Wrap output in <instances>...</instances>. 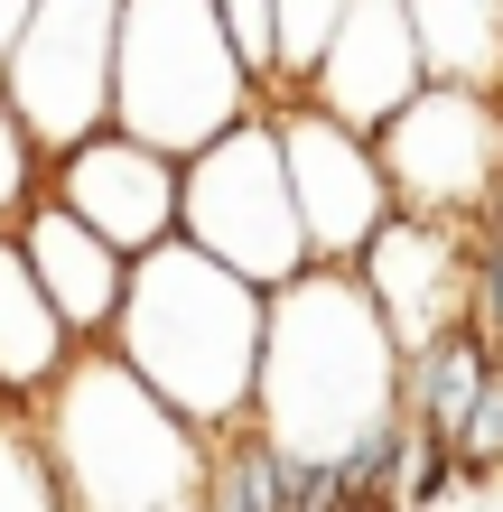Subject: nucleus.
I'll return each instance as SVG.
<instances>
[{
	"label": "nucleus",
	"instance_id": "1",
	"mask_svg": "<svg viewBox=\"0 0 503 512\" xmlns=\"http://www.w3.org/2000/svg\"><path fill=\"white\" fill-rule=\"evenodd\" d=\"M261 336H271V289H252L243 270L196 252L187 233L131 261V298L112 317V354L159 391L177 419H196L205 438L252 419L261 391Z\"/></svg>",
	"mask_w": 503,
	"mask_h": 512
},
{
	"label": "nucleus",
	"instance_id": "2",
	"mask_svg": "<svg viewBox=\"0 0 503 512\" xmlns=\"http://www.w3.org/2000/svg\"><path fill=\"white\" fill-rule=\"evenodd\" d=\"M392 410H401V345L382 326L373 289L336 261H308L299 280H280L252 419L280 447H299V457H345Z\"/></svg>",
	"mask_w": 503,
	"mask_h": 512
},
{
	"label": "nucleus",
	"instance_id": "3",
	"mask_svg": "<svg viewBox=\"0 0 503 512\" xmlns=\"http://www.w3.org/2000/svg\"><path fill=\"white\" fill-rule=\"evenodd\" d=\"M38 429L75 512H196L205 494V429L177 419L112 345L66 364V382L38 401Z\"/></svg>",
	"mask_w": 503,
	"mask_h": 512
},
{
	"label": "nucleus",
	"instance_id": "4",
	"mask_svg": "<svg viewBox=\"0 0 503 512\" xmlns=\"http://www.w3.org/2000/svg\"><path fill=\"white\" fill-rule=\"evenodd\" d=\"M261 112V84L243 75L215 0H122V56H112V122L159 140L168 159L205 149Z\"/></svg>",
	"mask_w": 503,
	"mask_h": 512
},
{
	"label": "nucleus",
	"instance_id": "5",
	"mask_svg": "<svg viewBox=\"0 0 503 512\" xmlns=\"http://www.w3.org/2000/svg\"><path fill=\"white\" fill-rule=\"evenodd\" d=\"M177 233L196 252H215L224 270H243L252 289H280L308 270V224L289 196V159H280V122L271 103L243 112L233 131H215L205 149H187V205Z\"/></svg>",
	"mask_w": 503,
	"mask_h": 512
},
{
	"label": "nucleus",
	"instance_id": "6",
	"mask_svg": "<svg viewBox=\"0 0 503 512\" xmlns=\"http://www.w3.org/2000/svg\"><path fill=\"white\" fill-rule=\"evenodd\" d=\"M382 177L410 215H448L476 224L485 196L503 187V94L485 84H420L392 122L373 131Z\"/></svg>",
	"mask_w": 503,
	"mask_h": 512
},
{
	"label": "nucleus",
	"instance_id": "7",
	"mask_svg": "<svg viewBox=\"0 0 503 512\" xmlns=\"http://www.w3.org/2000/svg\"><path fill=\"white\" fill-rule=\"evenodd\" d=\"M271 122H280V159H289L299 224H308V261L354 270V261H364V243L401 215V196H392V177H382L373 131L336 122V112H327V103H308V94L271 103Z\"/></svg>",
	"mask_w": 503,
	"mask_h": 512
},
{
	"label": "nucleus",
	"instance_id": "8",
	"mask_svg": "<svg viewBox=\"0 0 503 512\" xmlns=\"http://www.w3.org/2000/svg\"><path fill=\"white\" fill-rule=\"evenodd\" d=\"M112 56H122V0H38L0 84L28 112V131L66 149L112 122Z\"/></svg>",
	"mask_w": 503,
	"mask_h": 512
},
{
	"label": "nucleus",
	"instance_id": "9",
	"mask_svg": "<svg viewBox=\"0 0 503 512\" xmlns=\"http://www.w3.org/2000/svg\"><path fill=\"white\" fill-rule=\"evenodd\" d=\"M47 196L66 205V215H84L103 233V243H122L131 261L177 243V205H187V159H168L159 140H140L122 122L84 131L47 159Z\"/></svg>",
	"mask_w": 503,
	"mask_h": 512
},
{
	"label": "nucleus",
	"instance_id": "10",
	"mask_svg": "<svg viewBox=\"0 0 503 512\" xmlns=\"http://www.w3.org/2000/svg\"><path fill=\"white\" fill-rule=\"evenodd\" d=\"M354 280L373 289L382 326H392V345H429L448 336V326H466V289H476V243H466V224L448 215H401L364 243V261H354Z\"/></svg>",
	"mask_w": 503,
	"mask_h": 512
},
{
	"label": "nucleus",
	"instance_id": "11",
	"mask_svg": "<svg viewBox=\"0 0 503 512\" xmlns=\"http://www.w3.org/2000/svg\"><path fill=\"white\" fill-rule=\"evenodd\" d=\"M420 84H429V47H420L410 0H345L336 38L317 56V75H308V103H327L354 131H382Z\"/></svg>",
	"mask_w": 503,
	"mask_h": 512
},
{
	"label": "nucleus",
	"instance_id": "12",
	"mask_svg": "<svg viewBox=\"0 0 503 512\" xmlns=\"http://www.w3.org/2000/svg\"><path fill=\"white\" fill-rule=\"evenodd\" d=\"M10 233H19L28 270H38V289L56 298V317L75 326V345H103L112 317H122V298H131V252L103 243V233L84 215H66L56 196H38Z\"/></svg>",
	"mask_w": 503,
	"mask_h": 512
},
{
	"label": "nucleus",
	"instance_id": "13",
	"mask_svg": "<svg viewBox=\"0 0 503 512\" xmlns=\"http://www.w3.org/2000/svg\"><path fill=\"white\" fill-rule=\"evenodd\" d=\"M75 326L56 317V298L38 289V270H28L19 233H0V401L10 410H38L56 382L75 364Z\"/></svg>",
	"mask_w": 503,
	"mask_h": 512
},
{
	"label": "nucleus",
	"instance_id": "14",
	"mask_svg": "<svg viewBox=\"0 0 503 512\" xmlns=\"http://www.w3.org/2000/svg\"><path fill=\"white\" fill-rule=\"evenodd\" d=\"M485 382H494V345L476 336V326H448V336L401 354V419H420V429H438L457 447L466 410L485 401Z\"/></svg>",
	"mask_w": 503,
	"mask_h": 512
},
{
	"label": "nucleus",
	"instance_id": "15",
	"mask_svg": "<svg viewBox=\"0 0 503 512\" xmlns=\"http://www.w3.org/2000/svg\"><path fill=\"white\" fill-rule=\"evenodd\" d=\"M196 512H289L280 494V438L261 419H233V429L205 438V494Z\"/></svg>",
	"mask_w": 503,
	"mask_h": 512
},
{
	"label": "nucleus",
	"instance_id": "16",
	"mask_svg": "<svg viewBox=\"0 0 503 512\" xmlns=\"http://www.w3.org/2000/svg\"><path fill=\"white\" fill-rule=\"evenodd\" d=\"M0 512H75L38 410H10V401H0Z\"/></svg>",
	"mask_w": 503,
	"mask_h": 512
},
{
	"label": "nucleus",
	"instance_id": "17",
	"mask_svg": "<svg viewBox=\"0 0 503 512\" xmlns=\"http://www.w3.org/2000/svg\"><path fill=\"white\" fill-rule=\"evenodd\" d=\"M47 159H56V149L28 131V112L10 103V84H0V233H10L28 205L47 196Z\"/></svg>",
	"mask_w": 503,
	"mask_h": 512
},
{
	"label": "nucleus",
	"instance_id": "18",
	"mask_svg": "<svg viewBox=\"0 0 503 512\" xmlns=\"http://www.w3.org/2000/svg\"><path fill=\"white\" fill-rule=\"evenodd\" d=\"M215 19H224L233 56H243V75L261 84V103H289V84H280V10L271 0H215Z\"/></svg>",
	"mask_w": 503,
	"mask_h": 512
},
{
	"label": "nucleus",
	"instance_id": "19",
	"mask_svg": "<svg viewBox=\"0 0 503 512\" xmlns=\"http://www.w3.org/2000/svg\"><path fill=\"white\" fill-rule=\"evenodd\" d=\"M271 10H280V84L308 94V75H317V56H327V38H336L345 0H271Z\"/></svg>",
	"mask_w": 503,
	"mask_h": 512
},
{
	"label": "nucleus",
	"instance_id": "20",
	"mask_svg": "<svg viewBox=\"0 0 503 512\" xmlns=\"http://www.w3.org/2000/svg\"><path fill=\"white\" fill-rule=\"evenodd\" d=\"M466 475H457V447L438 438V429H420V419H401V503L410 512H429L438 494H457Z\"/></svg>",
	"mask_w": 503,
	"mask_h": 512
},
{
	"label": "nucleus",
	"instance_id": "21",
	"mask_svg": "<svg viewBox=\"0 0 503 512\" xmlns=\"http://www.w3.org/2000/svg\"><path fill=\"white\" fill-rule=\"evenodd\" d=\"M457 475H503V382H485V401L457 429Z\"/></svg>",
	"mask_w": 503,
	"mask_h": 512
},
{
	"label": "nucleus",
	"instance_id": "22",
	"mask_svg": "<svg viewBox=\"0 0 503 512\" xmlns=\"http://www.w3.org/2000/svg\"><path fill=\"white\" fill-rule=\"evenodd\" d=\"M476 243V233H466ZM466 326L494 345L503 336V243H476V289H466Z\"/></svg>",
	"mask_w": 503,
	"mask_h": 512
},
{
	"label": "nucleus",
	"instance_id": "23",
	"mask_svg": "<svg viewBox=\"0 0 503 512\" xmlns=\"http://www.w3.org/2000/svg\"><path fill=\"white\" fill-rule=\"evenodd\" d=\"M28 10H38V0H0V66H10V47H19V28H28Z\"/></svg>",
	"mask_w": 503,
	"mask_h": 512
},
{
	"label": "nucleus",
	"instance_id": "24",
	"mask_svg": "<svg viewBox=\"0 0 503 512\" xmlns=\"http://www.w3.org/2000/svg\"><path fill=\"white\" fill-rule=\"evenodd\" d=\"M494 382H503V336H494Z\"/></svg>",
	"mask_w": 503,
	"mask_h": 512
}]
</instances>
